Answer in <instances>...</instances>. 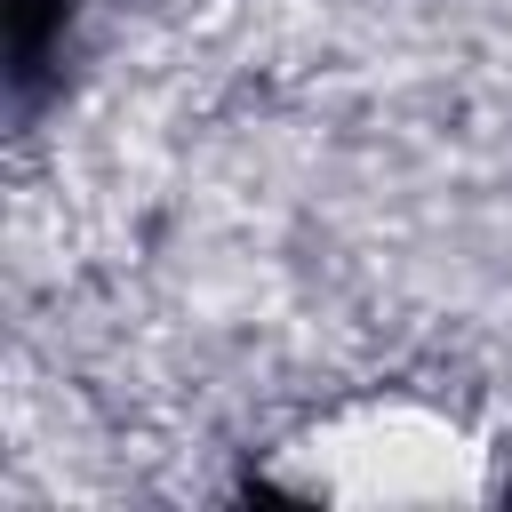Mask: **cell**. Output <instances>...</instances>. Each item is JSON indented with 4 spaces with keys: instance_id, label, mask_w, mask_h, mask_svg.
I'll return each mask as SVG.
<instances>
[{
    "instance_id": "6da1fadb",
    "label": "cell",
    "mask_w": 512,
    "mask_h": 512,
    "mask_svg": "<svg viewBox=\"0 0 512 512\" xmlns=\"http://www.w3.org/2000/svg\"><path fill=\"white\" fill-rule=\"evenodd\" d=\"M256 488L328 512H464L496 496V440L424 384H368L296 416L256 456Z\"/></svg>"
}]
</instances>
